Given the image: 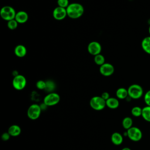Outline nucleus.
Listing matches in <instances>:
<instances>
[{"label": "nucleus", "mask_w": 150, "mask_h": 150, "mask_svg": "<svg viewBox=\"0 0 150 150\" xmlns=\"http://www.w3.org/2000/svg\"><path fill=\"white\" fill-rule=\"evenodd\" d=\"M67 16L71 19H78L84 13V8L83 6L77 2H73L69 4L66 8Z\"/></svg>", "instance_id": "1"}, {"label": "nucleus", "mask_w": 150, "mask_h": 150, "mask_svg": "<svg viewBox=\"0 0 150 150\" xmlns=\"http://www.w3.org/2000/svg\"><path fill=\"white\" fill-rule=\"evenodd\" d=\"M127 90L128 97L132 99H139L142 97L144 94V90L142 87L137 84H133L130 85Z\"/></svg>", "instance_id": "2"}, {"label": "nucleus", "mask_w": 150, "mask_h": 150, "mask_svg": "<svg viewBox=\"0 0 150 150\" xmlns=\"http://www.w3.org/2000/svg\"><path fill=\"white\" fill-rule=\"evenodd\" d=\"M16 14V12L15 9L11 6H4L0 9V16L2 19L7 22L14 19Z\"/></svg>", "instance_id": "3"}, {"label": "nucleus", "mask_w": 150, "mask_h": 150, "mask_svg": "<svg viewBox=\"0 0 150 150\" xmlns=\"http://www.w3.org/2000/svg\"><path fill=\"white\" fill-rule=\"evenodd\" d=\"M90 105L93 110L100 111L106 106V101L101 96H94L90 100Z\"/></svg>", "instance_id": "4"}, {"label": "nucleus", "mask_w": 150, "mask_h": 150, "mask_svg": "<svg viewBox=\"0 0 150 150\" xmlns=\"http://www.w3.org/2000/svg\"><path fill=\"white\" fill-rule=\"evenodd\" d=\"M41 111L40 105L37 104H33L29 107L27 110V115L30 120H35L40 117Z\"/></svg>", "instance_id": "5"}, {"label": "nucleus", "mask_w": 150, "mask_h": 150, "mask_svg": "<svg viewBox=\"0 0 150 150\" xmlns=\"http://www.w3.org/2000/svg\"><path fill=\"white\" fill-rule=\"evenodd\" d=\"M127 137L132 141L138 142L142 139V132L141 130L137 127H132L127 131Z\"/></svg>", "instance_id": "6"}, {"label": "nucleus", "mask_w": 150, "mask_h": 150, "mask_svg": "<svg viewBox=\"0 0 150 150\" xmlns=\"http://www.w3.org/2000/svg\"><path fill=\"white\" fill-rule=\"evenodd\" d=\"M60 100V96L54 92L49 93L43 99V103L47 106H53L59 103Z\"/></svg>", "instance_id": "7"}, {"label": "nucleus", "mask_w": 150, "mask_h": 150, "mask_svg": "<svg viewBox=\"0 0 150 150\" xmlns=\"http://www.w3.org/2000/svg\"><path fill=\"white\" fill-rule=\"evenodd\" d=\"M12 86L16 90H23L26 85V79L22 74H18L15 76L12 80Z\"/></svg>", "instance_id": "8"}, {"label": "nucleus", "mask_w": 150, "mask_h": 150, "mask_svg": "<svg viewBox=\"0 0 150 150\" xmlns=\"http://www.w3.org/2000/svg\"><path fill=\"white\" fill-rule=\"evenodd\" d=\"M101 49L102 47L100 43L97 41H92L90 42L87 46L88 52L94 56L100 54Z\"/></svg>", "instance_id": "9"}, {"label": "nucleus", "mask_w": 150, "mask_h": 150, "mask_svg": "<svg viewBox=\"0 0 150 150\" xmlns=\"http://www.w3.org/2000/svg\"><path fill=\"white\" fill-rule=\"evenodd\" d=\"M99 71L101 74L104 76H110L114 72V67L110 63H105L100 66Z\"/></svg>", "instance_id": "10"}, {"label": "nucleus", "mask_w": 150, "mask_h": 150, "mask_svg": "<svg viewBox=\"0 0 150 150\" xmlns=\"http://www.w3.org/2000/svg\"><path fill=\"white\" fill-rule=\"evenodd\" d=\"M52 14L53 18L57 21H62L67 16L66 9L60 6L56 7L53 9Z\"/></svg>", "instance_id": "11"}, {"label": "nucleus", "mask_w": 150, "mask_h": 150, "mask_svg": "<svg viewBox=\"0 0 150 150\" xmlns=\"http://www.w3.org/2000/svg\"><path fill=\"white\" fill-rule=\"evenodd\" d=\"M29 18L28 14L26 12L23 11H20L16 12L15 19L18 22V23H26Z\"/></svg>", "instance_id": "12"}, {"label": "nucleus", "mask_w": 150, "mask_h": 150, "mask_svg": "<svg viewBox=\"0 0 150 150\" xmlns=\"http://www.w3.org/2000/svg\"><path fill=\"white\" fill-rule=\"evenodd\" d=\"M14 53L18 57H23L27 53V49L23 45H18L14 49Z\"/></svg>", "instance_id": "13"}, {"label": "nucleus", "mask_w": 150, "mask_h": 150, "mask_svg": "<svg viewBox=\"0 0 150 150\" xmlns=\"http://www.w3.org/2000/svg\"><path fill=\"white\" fill-rule=\"evenodd\" d=\"M111 141L114 145H120L123 142V137L120 133L115 132L111 136Z\"/></svg>", "instance_id": "14"}, {"label": "nucleus", "mask_w": 150, "mask_h": 150, "mask_svg": "<svg viewBox=\"0 0 150 150\" xmlns=\"http://www.w3.org/2000/svg\"><path fill=\"white\" fill-rule=\"evenodd\" d=\"M141 47L147 54H150V36L145 37L141 41Z\"/></svg>", "instance_id": "15"}, {"label": "nucleus", "mask_w": 150, "mask_h": 150, "mask_svg": "<svg viewBox=\"0 0 150 150\" xmlns=\"http://www.w3.org/2000/svg\"><path fill=\"white\" fill-rule=\"evenodd\" d=\"M118 100L115 97H110L106 100V106L110 109H116L119 107Z\"/></svg>", "instance_id": "16"}, {"label": "nucleus", "mask_w": 150, "mask_h": 150, "mask_svg": "<svg viewBox=\"0 0 150 150\" xmlns=\"http://www.w3.org/2000/svg\"><path fill=\"white\" fill-rule=\"evenodd\" d=\"M8 132L11 136L17 137L20 135L21 132V128L18 125H16V124L12 125L9 127L8 129Z\"/></svg>", "instance_id": "17"}, {"label": "nucleus", "mask_w": 150, "mask_h": 150, "mask_svg": "<svg viewBox=\"0 0 150 150\" xmlns=\"http://www.w3.org/2000/svg\"><path fill=\"white\" fill-rule=\"evenodd\" d=\"M115 94L117 97L118 99H121V100L125 99L128 97V90L124 87L118 88L116 91Z\"/></svg>", "instance_id": "18"}, {"label": "nucleus", "mask_w": 150, "mask_h": 150, "mask_svg": "<svg viewBox=\"0 0 150 150\" xmlns=\"http://www.w3.org/2000/svg\"><path fill=\"white\" fill-rule=\"evenodd\" d=\"M133 124V121L132 119L129 117H125L122 121V125L124 129L128 130L130 128L132 127Z\"/></svg>", "instance_id": "19"}, {"label": "nucleus", "mask_w": 150, "mask_h": 150, "mask_svg": "<svg viewBox=\"0 0 150 150\" xmlns=\"http://www.w3.org/2000/svg\"><path fill=\"white\" fill-rule=\"evenodd\" d=\"M141 116L146 121L150 122V106L146 105L142 108Z\"/></svg>", "instance_id": "20"}, {"label": "nucleus", "mask_w": 150, "mask_h": 150, "mask_svg": "<svg viewBox=\"0 0 150 150\" xmlns=\"http://www.w3.org/2000/svg\"><path fill=\"white\" fill-rule=\"evenodd\" d=\"M94 61L95 63H96L97 65H98V66H100L105 63V57H104V56L103 54H101V53H100V54H97V55L94 56Z\"/></svg>", "instance_id": "21"}, {"label": "nucleus", "mask_w": 150, "mask_h": 150, "mask_svg": "<svg viewBox=\"0 0 150 150\" xmlns=\"http://www.w3.org/2000/svg\"><path fill=\"white\" fill-rule=\"evenodd\" d=\"M142 111V108H141L140 107H138V106H135L132 107V108L131 109L132 115L136 117L141 116Z\"/></svg>", "instance_id": "22"}, {"label": "nucleus", "mask_w": 150, "mask_h": 150, "mask_svg": "<svg viewBox=\"0 0 150 150\" xmlns=\"http://www.w3.org/2000/svg\"><path fill=\"white\" fill-rule=\"evenodd\" d=\"M46 82V86L45 90L49 93H52V91L55 88V83L52 80H47Z\"/></svg>", "instance_id": "23"}, {"label": "nucleus", "mask_w": 150, "mask_h": 150, "mask_svg": "<svg viewBox=\"0 0 150 150\" xmlns=\"http://www.w3.org/2000/svg\"><path fill=\"white\" fill-rule=\"evenodd\" d=\"M18 26V23L15 19L7 22V26L11 30H14L16 29Z\"/></svg>", "instance_id": "24"}, {"label": "nucleus", "mask_w": 150, "mask_h": 150, "mask_svg": "<svg viewBox=\"0 0 150 150\" xmlns=\"http://www.w3.org/2000/svg\"><path fill=\"white\" fill-rule=\"evenodd\" d=\"M46 86V82L42 80H38L36 83V87L39 90H45Z\"/></svg>", "instance_id": "25"}, {"label": "nucleus", "mask_w": 150, "mask_h": 150, "mask_svg": "<svg viewBox=\"0 0 150 150\" xmlns=\"http://www.w3.org/2000/svg\"><path fill=\"white\" fill-rule=\"evenodd\" d=\"M58 6L67 8V6L69 5V0H57V1Z\"/></svg>", "instance_id": "26"}, {"label": "nucleus", "mask_w": 150, "mask_h": 150, "mask_svg": "<svg viewBox=\"0 0 150 150\" xmlns=\"http://www.w3.org/2000/svg\"><path fill=\"white\" fill-rule=\"evenodd\" d=\"M144 100L146 105L150 106V90L145 93L144 96Z\"/></svg>", "instance_id": "27"}, {"label": "nucleus", "mask_w": 150, "mask_h": 150, "mask_svg": "<svg viewBox=\"0 0 150 150\" xmlns=\"http://www.w3.org/2000/svg\"><path fill=\"white\" fill-rule=\"evenodd\" d=\"M10 134L8 133V132H4L1 135V139L4 141H7L9 140V139L10 138Z\"/></svg>", "instance_id": "28"}, {"label": "nucleus", "mask_w": 150, "mask_h": 150, "mask_svg": "<svg viewBox=\"0 0 150 150\" xmlns=\"http://www.w3.org/2000/svg\"><path fill=\"white\" fill-rule=\"evenodd\" d=\"M101 97L104 100H105V101H106L107 100H108V99L110 97V94H109V93H108V92H103V93L101 94Z\"/></svg>", "instance_id": "29"}, {"label": "nucleus", "mask_w": 150, "mask_h": 150, "mask_svg": "<svg viewBox=\"0 0 150 150\" xmlns=\"http://www.w3.org/2000/svg\"><path fill=\"white\" fill-rule=\"evenodd\" d=\"M121 150H131V149L128 147H124Z\"/></svg>", "instance_id": "30"}, {"label": "nucleus", "mask_w": 150, "mask_h": 150, "mask_svg": "<svg viewBox=\"0 0 150 150\" xmlns=\"http://www.w3.org/2000/svg\"><path fill=\"white\" fill-rule=\"evenodd\" d=\"M148 32H149V36H150V25H149V28H148Z\"/></svg>", "instance_id": "31"}]
</instances>
